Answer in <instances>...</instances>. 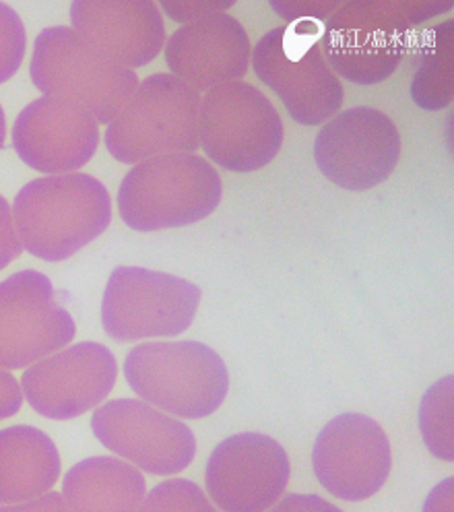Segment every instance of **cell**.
<instances>
[{
	"mask_svg": "<svg viewBox=\"0 0 454 512\" xmlns=\"http://www.w3.org/2000/svg\"><path fill=\"white\" fill-rule=\"evenodd\" d=\"M23 250L42 261H67L112 221L110 192L89 174H58L25 184L13 201Z\"/></svg>",
	"mask_w": 454,
	"mask_h": 512,
	"instance_id": "1",
	"label": "cell"
},
{
	"mask_svg": "<svg viewBox=\"0 0 454 512\" xmlns=\"http://www.w3.org/2000/svg\"><path fill=\"white\" fill-rule=\"evenodd\" d=\"M452 5L360 0L341 3L324 23L320 50L333 73L355 85H378L391 77L415 42V25Z\"/></svg>",
	"mask_w": 454,
	"mask_h": 512,
	"instance_id": "2",
	"label": "cell"
},
{
	"mask_svg": "<svg viewBox=\"0 0 454 512\" xmlns=\"http://www.w3.org/2000/svg\"><path fill=\"white\" fill-rule=\"evenodd\" d=\"M124 378L141 401L184 420L209 418L230 391L221 356L201 341L141 343L128 351Z\"/></svg>",
	"mask_w": 454,
	"mask_h": 512,
	"instance_id": "3",
	"label": "cell"
},
{
	"mask_svg": "<svg viewBox=\"0 0 454 512\" xmlns=\"http://www.w3.org/2000/svg\"><path fill=\"white\" fill-rule=\"evenodd\" d=\"M223 197L219 172L194 153L161 155L137 164L118 188L120 219L137 232L199 223Z\"/></svg>",
	"mask_w": 454,
	"mask_h": 512,
	"instance_id": "4",
	"label": "cell"
},
{
	"mask_svg": "<svg viewBox=\"0 0 454 512\" xmlns=\"http://www.w3.org/2000/svg\"><path fill=\"white\" fill-rule=\"evenodd\" d=\"M324 23L296 21L271 29L252 50V69L273 89L285 110L304 126L339 114L345 91L320 50Z\"/></svg>",
	"mask_w": 454,
	"mask_h": 512,
	"instance_id": "5",
	"label": "cell"
},
{
	"mask_svg": "<svg viewBox=\"0 0 454 512\" xmlns=\"http://www.w3.org/2000/svg\"><path fill=\"white\" fill-rule=\"evenodd\" d=\"M29 75L44 95L83 106L97 124H110L139 87L135 71L112 62L64 25L40 31Z\"/></svg>",
	"mask_w": 454,
	"mask_h": 512,
	"instance_id": "6",
	"label": "cell"
},
{
	"mask_svg": "<svg viewBox=\"0 0 454 512\" xmlns=\"http://www.w3.org/2000/svg\"><path fill=\"white\" fill-rule=\"evenodd\" d=\"M199 112V91L170 73H155L139 81L133 98L108 124L106 149L128 166L161 155L192 153L201 147Z\"/></svg>",
	"mask_w": 454,
	"mask_h": 512,
	"instance_id": "7",
	"label": "cell"
},
{
	"mask_svg": "<svg viewBox=\"0 0 454 512\" xmlns=\"http://www.w3.org/2000/svg\"><path fill=\"white\" fill-rule=\"evenodd\" d=\"M283 139L279 112L256 87L232 81L201 98L199 141L215 166L238 174L256 172L273 162Z\"/></svg>",
	"mask_w": 454,
	"mask_h": 512,
	"instance_id": "8",
	"label": "cell"
},
{
	"mask_svg": "<svg viewBox=\"0 0 454 512\" xmlns=\"http://www.w3.org/2000/svg\"><path fill=\"white\" fill-rule=\"evenodd\" d=\"M201 287L143 267L112 271L102 298V325L114 341L178 337L190 329Z\"/></svg>",
	"mask_w": 454,
	"mask_h": 512,
	"instance_id": "9",
	"label": "cell"
},
{
	"mask_svg": "<svg viewBox=\"0 0 454 512\" xmlns=\"http://www.w3.org/2000/svg\"><path fill=\"white\" fill-rule=\"evenodd\" d=\"M77 327L52 281L34 269L0 281V368H29L71 345Z\"/></svg>",
	"mask_w": 454,
	"mask_h": 512,
	"instance_id": "10",
	"label": "cell"
},
{
	"mask_svg": "<svg viewBox=\"0 0 454 512\" xmlns=\"http://www.w3.org/2000/svg\"><path fill=\"white\" fill-rule=\"evenodd\" d=\"M401 159V133L380 110L358 106L333 116L314 141V162L345 190H368L393 174Z\"/></svg>",
	"mask_w": 454,
	"mask_h": 512,
	"instance_id": "11",
	"label": "cell"
},
{
	"mask_svg": "<svg viewBox=\"0 0 454 512\" xmlns=\"http://www.w3.org/2000/svg\"><path fill=\"white\" fill-rule=\"evenodd\" d=\"M91 430L108 451L139 471L182 473L197 455L192 430L141 399H116L95 409Z\"/></svg>",
	"mask_w": 454,
	"mask_h": 512,
	"instance_id": "12",
	"label": "cell"
},
{
	"mask_svg": "<svg viewBox=\"0 0 454 512\" xmlns=\"http://www.w3.org/2000/svg\"><path fill=\"white\" fill-rule=\"evenodd\" d=\"M289 475V457L275 438L242 432L213 448L205 486L221 512H267L283 498Z\"/></svg>",
	"mask_w": 454,
	"mask_h": 512,
	"instance_id": "13",
	"label": "cell"
},
{
	"mask_svg": "<svg viewBox=\"0 0 454 512\" xmlns=\"http://www.w3.org/2000/svg\"><path fill=\"white\" fill-rule=\"evenodd\" d=\"M116 376L112 351L102 343L83 341L31 364L21 376V391L42 418L67 422L100 407Z\"/></svg>",
	"mask_w": 454,
	"mask_h": 512,
	"instance_id": "14",
	"label": "cell"
},
{
	"mask_svg": "<svg viewBox=\"0 0 454 512\" xmlns=\"http://www.w3.org/2000/svg\"><path fill=\"white\" fill-rule=\"evenodd\" d=\"M312 467L318 484L329 494L362 502L380 492L391 475V442L368 415L341 413L318 432Z\"/></svg>",
	"mask_w": 454,
	"mask_h": 512,
	"instance_id": "15",
	"label": "cell"
},
{
	"mask_svg": "<svg viewBox=\"0 0 454 512\" xmlns=\"http://www.w3.org/2000/svg\"><path fill=\"white\" fill-rule=\"evenodd\" d=\"M100 145V124L83 106L44 98L21 110L13 124V147L21 162L48 176L87 166Z\"/></svg>",
	"mask_w": 454,
	"mask_h": 512,
	"instance_id": "16",
	"label": "cell"
},
{
	"mask_svg": "<svg viewBox=\"0 0 454 512\" xmlns=\"http://www.w3.org/2000/svg\"><path fill=\"white\" fill-rule=\"evenodd\" d=\"M250 56L246 29L227 13L182 25L166 46L170 75L199 93L240 81L248 73Z\"/></svg>",
	"mask_w": 454,
	"mask_h": 512,
	"instance_id": "17",
	"label": "cell"
},
{
	"mask_svg": "<svg viewBox=\"0 0 454 512\" xmlns=\"http://www.w3.org/2000/svg\"><path fill=\"white\" fill-rule=\"evenodd\" d=\"M71 21L83 40L128 71L155 60L166 42L164 17L151 0H75Z\"/></svg>",
	"mask_w": 454,
	"mask_h": 512,
	"instance_id": "18",
	"label": "cell"
},
{
	"mask_svg": "<svg viewBox=\"0 0 454 512\" xmlns=\"http://www.w3.org/2000/svg\"><path fill=\"white\" fill-rule=\"evenodd\" d=\"M60 477L54 440L34 426L0 430V504L29 502L48 494Z\"/></svg>",
	"mask_w": 454,
	"mask_h": 512,
	"instance_id": "19",
	"label": "cell"
},
{
	"mask_svg": "<svg viewBox=\"0 0 454 512\" xmlns=\"http://www.w3.org/2000/svg\"><path fill=\"white\" fill-rule=\"evenodd\" d=\"M147 494L143 473L118 457H91L62 479L69 512H137Z\"/></svg>",
	"mask_w": 454,
	"mask_h": 512,
	"instance_id": "20",
	"label": "cell"
},
{
	"mask_svg": "<svg viewBox=\"0 0 454 512\" xmlns=\"http://www.w3.org/2000/svg\"><path fill=\"white\" fill-rule=\"evenodd\" d=\"M411 98L424 110H442L454 98V21L426 29L417 40Z\"/></svg>",
	"mask_w": 454,
	"mask_h": 512,
	"instance_id": "21",
	"label": "cell"
},
{
	"mask_svg": "<svg viewBox=\"0 0 454 512\" xmlns=\"http://www.w3.org/2000/svg\"><path fill=\"white\" fill-rule=\"evenodd\" d=\"M452 387L454 376H444L436 384L428 389V393L421 397L419 403V430L421 438H424L428 451L442 459L452 463L454 461V422H452Z\"/></svg>",
	"mask_w": 454,
	"mask_h": 512,
	"instance_id": "22",
	"label": "cell"
},
{
	"mask_svg": "<svg viewBox=\"0 0 454 512\" xmlns=\"http://www.w3.org/2000/svg\"><path fill=\"white\" fill-rule=\"evenodd\" d=\"M137 512H217L207 494L188 479H168L145 494Z\"/></svg>",
	"mask_w": 454,
	"mask_h": 512,
	"instance_id": "23",
	"label": "cell"
},
{
	"mask_svg": "<svg viewBox=\"0 0 454 512\" xmlns=\"http://www.w3.org/2000/svg\"><path fill=\"white\" fill-rule=\"evenodd\" d=\"M27 46V34L21 17L9 5L0 3V85L19 71Z\"/></svg>",
	"mask_w": 454,
	"mask_h": 512,
	"instance_id": "24",
	"label": "cell"
},
{
	"mask_svg": "<svg viewBox=\"0 0 454 512\" xmlns=\"http://www.w3.org/2000/svg\"><path fill=\"white\" fill-rule=\"evenodd\" d=\"M269 7L283 19H287L289 23L296 21H320L327 23L333 13L341 7V3H320V0H294V3H275L271 0Z\"/></svg>",
	"mask_w": 454,
	"mask_h": 512,
	"instance_id": "25",
	"label": "cell"
},
{
	"mask_svg": "<svg viewBox=\"0 0 454 512\" xmlns=\"http://www.w3.org/2000/svg\"><path fill=\"white\" fill-rule=\"evenodd\" d=\"M159 7L172 21L186 25L209 15L225 13L234 7V3H217V0H211V3H203V0H186V3L184 0H164Z\"/></svg>",
	"mask_w": 454,
	"mask_h": 512,
	"instance_id": "26",
	"label": "cell"
},
{
	"mask_svg": "<svg viewBox=\"0 0 454 512\" xmlns=\"http://www.w3.org/2000/svg\"><path fill=\"white\" fill-rule=\"evenodd\" d=\"M23 244L19 240L11 205L0 197V271L21 256Z\"/></svg>",
	"mask_w": 454,
	"mask_h": 512,
	"instance_id": "27",
	"label": "cell"
},
{
	"mask_svg": "<svg viewBox=\"0 0 454 512\" xmlns=\"http://www.w3.org/2000/svg\"><path fill=\"white\" fill-rule=\"evenodd\" d=\"M269 512H343V510L316 494H289L281 498Z\"/></svg>",
	"mask_w": 454,
	"mask_h": 512,
	"instance_id": "28",
	"label": "cell"
},
{
	"mask_svg": "<svg viewBox=\"0 0 454 512\" xmlns=\"http://www.w3.org/2000/svg\"><path fill=\"white\" fill-rule=\"evenodd\" d=\"M23 405V391L19 380L0 368V420L13 418L15 413H19Z\"/></svg>",
	"mask_w": 454,
	"mask_h": 512,
	"instance_id": "29",
	"label": "cell"
},
{
	"mask_svg": "<svg viewBox=\"0 0 454 512\" xmlns=\"http://www.w3.org/2000/svg\"><path fill=\"white\" fill-rule=\"evenodd\" d=\"M0 512H69L62 496L56 492H48L40 498L19 504H0Z\"/></svg>",
	"mask_w": 454,
	"mask_h": 512,
	"instance_id": "30",
	"label": "cell"
},
{
	"mask_svg": "<svg viewBox=\"0 0 454 512\" xmlns=\"http://www.w3.org/2000/svg\"><path fill=\"white\" fill-rule=\"evenodd\" d=\"M452 502H454V477L450 475L430 492L424 504V512H452Z\"/></svg>",
	"mask_w": 454,
	"mask_h": 512,
	"instance_id": "31",
	"label": "cell"
},
{
	"mask_svg": "<svg viewBox=\"0 0 454 512\" xmlns=\"http://www.w3.org/2000/svg\"><path fill=\"white\" fill-rule=\"evenodd\" d=\"M5 141H7V118H5L3 106H0V149L5 147Z\"/></svg>",
	"mask_w": 454,
	"mask_h": 512,
	"instance_id": "32",
	"label": "cell"
}]
</instances>
